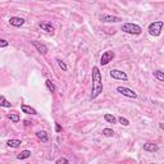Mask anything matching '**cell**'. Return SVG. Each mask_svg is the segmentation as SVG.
Instances as JSON below:
<instances>
[{"mask_svg": "<svg viewBox=\"0 0 164 164\" xmlns=\"http://www.w3.org/2000/svg\"><path fill=\"white\" fill-rule=\"evenodd\" d=\"M103 92V77L98 67L92 68V90H91V100L96 99Z\"/></svg>", "mask_w": 164, "mask_h": 164, "instance_id": "6da1fadb", "label": "cell"}, {"mask_svg": "<svg viewBox=\"0 0 164 164\" xmlns=\"http://www.w3.org/2000/svg\"><path fill=\"white\" fill-rule=\"evenodd\" d=\"M120 30L128 35H140L142 32L141 26L136 24V23H123L120 26Z\"/></svg>", "mask_w": 164, "mask_h": 164, "instance_id": "7a4b0ae2", "label": "cell"}, {"mask_svg": "<svg viewBox=\"0 0 164 164\" xmlns=\"http://www.w3.org/2000/svg\"><path fill=\"white\" fill-rule=\"evenodd\" d=\"M163 26H164V22L163 21H154L153 23H150L149 27H147V32L151 35V36H160L161 33V30H163Z\"/></svg>", "mask_w": 164, "mask_h": 164, "instance_id": "3957f363", "label": "cell"}, {"mask_svg": "<svg viewBox=\"0 0 164 164\" xmlns=\"http://www.w3.org/2000/svg\"><path fill=\"white\" fill-rule=\"evenodd\" d=\"M114 57H115V53H114L113 50H106V51H104L103 55H101V58H100V64H101V65L109 64V63H110V62L114 59Z\"/></svg>", "mask_w": 164, "mask_h": 164, "instance_id": "277c9868", "label": "cell"}, {"mask_svg": "<svg viewBox=\"0 0 164 164\" xmlns=\"http://www.w3.org/2000/svg\"><path fill=\"white\" fill-rule=\"evenodd\" d=\"M117 91L123 95V96H126V98H130V99H136L137 98V94H136L133 90L128 89V87H125V86H118L117 87Z\"/></svg>", "mask_w": 164, "mask_h": 164, "instance_id": "5b68a950", "label": "cell"}, {"mask_svg": "<svg viewBox=\"0 0 164 164\" xmlns=\"http://www.w3.org/2000/svg\"><path fill=\"white\" fill-rule=\"evenodd\" d=\"M99 19H100V22H103V23H118V22L122 21L120 17H118V16H112V14H100V16H99Z\"/></svg>", "mask_w": 164, "mask_h": 164, "instance_id": "8992f818", "label": "cell"}, {"mask_svg": "<svg viewBox=\"0 0 164 164\" xmlns=\"http://www.w3.org/2000/svg\"><path fill=\"white\" fill-rule=\"evenodd\" d=\"M109 74H110V77L114 78V79H120V81H127L128 79L127 73L120 71V69H112L110 72H109Z\"/></svg>", "mask_w": 164, "mask_h": 164, "instance_id": "52a82bcc", "label": "cell"}, {"mask_svg": "<svg viewBox=\"0 0 164 164\" xmlns=\"http://www.w3.org/2000/svg\"><path fill=\"white\" fill-rule=\"evenodd\" d=\"M31 44L35 46V49L41 54V55H45L48 53V46L44 43H41V41H31Z\"/></svg>", "mask_w": 164, "mask_h": 164, "instance_id": "ba28073f", "label": "cell"}, {"mask_svg": "<svg viewBox=\"0 0 164 164\" xmlns=\"http://www.w3.org/2000/svg\"><path fill=\"white\" fill-rule=\"evenodd\" d=\"M40 28L45 31L46 33H54V31H55V28H54V26L49 22H43V23H40Z\"/></svg>", "mask_w": 164, "mask_h": 164, "instance_id": "9c48e42d", "label": "cell"}, {"mask_svg": "<svg viewBox=\"0 0 164 164\" xmlns=\"http://www.w3.org/2000/svg\"><path fill=\"white\" fill-rule=\"evenodd\" d=\"M21 110H22V113H24V114H31V115H36V114H37L36 109L31 108L30 105H26V104H22V105H21Z\"/></svg>", "mask_w": 164, "mask_h": 164, "instance_id": "30bf717a", "label": "cell"}, {"mask_svg": "<svg viewBox=\"0 0 164 164\" xmlns=\"http://www.w3.org/2000/svg\"><path fill=\"white\" fill-rule=\"evenodd\" d=\"M24 22L26 21L23 18H21V17H10V19H9V23L12 26H14V27H21V26L24 24Z\"/></svg>", "mask_w": 164, "mask_h": 164, "instance_id": "8fae6325", "label": "cell"}, {"mask_svg": "<svg viewBox=\"0 0 164 164\" xmlns=\"http://www.w3.org/2000/svg\"><path fill=\"white\" fill-rule=\"evenodd\" d=\"M158 145L156 144H153V142H146L144 144V150L145 151H149V153H154V151H158Z\"/></svg>", "mask_w": 164, "mask_h": 164, "instance_id": "7c38bea8", "label": "cell"}, {"mask_svg": "<svg viewBox=\"0 0 164 164\" xmlns=\"http://www.w3.org/2000/svg\"><path fill=\"white\" fill-rule=\"evenodd\" d=\"M36 137L38 140H41L43 142H48L49 141V135L45 132V131H37L36 132Z\"/></svg>", "mask_w": 164, "mask_h": 164, "instance_id": "4fadbf2b", "label": "cell"}, {"mask_svg": "<svg viewBox=\"0 0 164 164\" xmlns=\"http://www.w3.org/2000/svg\"><path fill=\"white\" fill-rule=\"evenodd\" d=\"M7 145H8L9 147H12V149H17V147H19V146L22 145V141H21V140H17V139H12V140H9V141L7 142Z\"/></svg>", "mask_w": 164, "mask_h": 164, "instance_id": "5bb4252c", "label": "cell"}, {"mask_svg": "<svg viewBox=\"0 0 164 164\" xmlns=\"http://www.w3.org/2000/svg\"><path fill=\"white\" fill-rule=\"evenodd\" d=\"M30 156H31V151H30V150H23V151H21V153L17 155V159L24 160V159H28Z\"/></svg>", "mask_w": 164, "mask_h": 164, "instance_id": "9a60e30c", "label": "cell"}, {"mask_svg": "<svg viewBox=\"0 0 164 164\" xmlns=\"http://www.w3.org/2000/svg\"><path fill=\"white\" fill-rule=\"evenodd\" d=\"M0 106H3V108H10V106H12V103L8 101L5 96L0 95Z\"/></svg>", "mask_w": 164, "mask_h": 164, "instance_id": "2e32d148", "label": "cell"}, {"mask_svg": "<svg viewBox=\"0 0 164 164\" xmlns=\"http://www.w3.org/2000/svg\"><path fill=\"white\" fill-rule=\"evenodd\" d=\"M45 85H46V87H48V90H49L50 92H55V91H57V86L53 84L51 79H46V81H45Z\"/></svg>", "mask_w": 164, "mask_h": 164, "instance_id": "e0dca14e", "label": "cell"}, {"mask_svg": "<svg viewBox=\"0 0 164 164\" xmlns=\"http://www.w3.org/2000/svg\"><path fill=\"white\" fill-rule=\"evenodd\" d=\"M104 119H105V122H108V123H115V122H117V118H115L113 114H109V113L104 114Z\"/></svg>", "mask_w": 164, "mask_h": 164, "instance_id": "ac0fdd59", "label": "cell"}, {"mask_svg": "<svg viewBox=\"0 0 164 164\" xmlns=\"http://www.w3.org/2000/svg\"><path fill=\"white\" fill-rule=\"evenodd\" d=\"M154 77H155L158 81L163 82V81H164V72H163V71H160V69L154 71Z\"/></svg>", "mask_w": 164, "mask_h": 164, "instance_id": "d6986e66", "label": "cell"}, {"mask_svg": "<svg viewBox=\"0 0 164 164\" xmlns=\"http://www.w3.org/2000/svg\"><path fill=\"white\" fill-rule=\"evenodd\" d=\"M8 119H10L12 122H14V123H18L21 120V117H19V114H16V113L12 114L10 113V114H8Z\"/></svg>", "mask_w": 164, "mask_h": 164, "instance_id": "ffe728a7", "label": "cell"}, {"mask_svg": "<svg viewBox=\"0 0 164 164\" xmlns=\"http://www.w3.org/2000/svg\"><path fill=\"white\" fill-rule=\"evenodd\" d=\"M101 133L104 136H106V137H113V136H114V131L112 128H104Z\"/></svg>", "mask_w": 164, "mask_h": 164, "instance_id": "44dd1931", "label": "cell"}, {"mask_svg": "<svg viewBox=\"0 0 164 164\" xmlns=\"http://www.w3.org/2000/svg\"><path fill=\"white\" fill-rule=\"evenodd\" d=\"M55 60H57V63H58V65H59V67L62 68V69H63V71H68V65H67V64H65V63H64V62H63V60H62L60 58H57Z\"/></svg>", "mask_w": 164, "mask_h": 164, "instance_id": "7402d4cb", "label": "cell"}, {"mask_svg": "<svg viewBox=\"0 0 164 164\" xmlns=\"http://www.w3.org/2000/svg\"><path fill=\"white\" fill-rule=\"evenodd\" d=\"M118 122L120 123L122 126H125V127L130 126V120H128L127 118H125V117H119V118H118Z\"/></svg>", "mask_w": 164, "mask_h": 164, "instance_id": "603a6c76", "label": "cell"}, {"mask_svg": "<svg viewBox=\"0 0 164 164\" xmlns=\"http://www.w3.org/2000/svg\"><path fill=\"white\" fill-rule=\"evenodd\" d=\"M55 164H69V160H68L65 156H62V158H58Z\"/></svg>", "mask_w": 164, "mask_h": 164, "instance_id": "cb8c5ba5", "label": "cell"}, {"mask_svg": "<svg viewBox=\"0 0 164 164\" xmlns=\"http://www.w3.org/2000/svg\"><path fill=\"white\" fill-rule=\"evenodd\" d=\"M9 46V41L4 40V38H0V48H7Z\"/></svg>", "mask_w": 164, "mask_h": 164, "instance_id": "d4e9b609", "label": "cell"}, {"mask_svg": "<svg viewBox=\"0 0 164 164\" xmlns=\"http://www.w3.org/2000/svg\"><path fill=\"white\" fill-rule=\"evenodd\" d=\"M62 126L59 125V123H55V132H62Z\"/></svg>", "mask_w": 164, "mask_h": 164, "instance_id": "484cf974", "label": "cell"}, {"mask_svg": "<svg viewBox=\"0 0 164 164\" xmlns=\"http://www.w3.org/2000/svg\"><path fill=\"white\" fill-rule=\"evenodd\" d=\"M30 123H32V122H30V120H24V125H26V126H28Z\"/></svg>", "mask_w": 164, "mask_h": 164, "instance_id": "4316f807", "label": "cell"}, {"mask_svg": "<svg viewBox=\"0 0 164 164\" xmlns=\"http://www.w3.org/2000/svg\"><path fill=\"white\" fill-rule=\"evenodd\" d=\"M151 164H156V163H151Z\"/></svg>", "mask_w": 164, "mask_h": 164, "instance_id": "83f0119b", "label": "cell"}]
</instances>
